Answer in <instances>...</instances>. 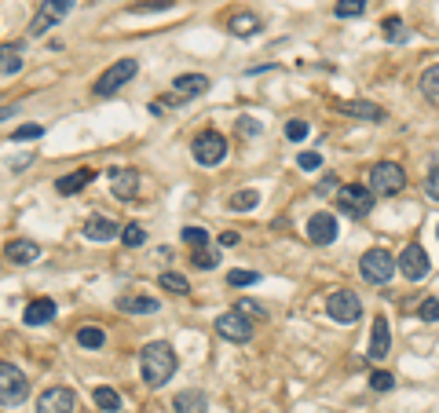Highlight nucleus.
Wrapping results in <instances>:
<instances>
[{
	"instance_id": "obj_22",
	"label": "nucleus",
	"mask_w": 439,
	"mask_h": 413,
	"mask_svg": "<svg viewBox=\"0 0 439 413\" xmlns=\"http://www.w3.org/2000/svg\"><path fill=\"white\" fill-rule=\"evenodd\" d=\"M4 256L11 260L15 267H22V264H33V260L40 256V245H37V242H30V238H15V242H8Z\"/></svg>"
},
{
	"instance_id": "obj_6",
	"label": "nucleus",
	"mask_w": 439,
	"mask_h": 413,
	"mask_svg": "<svg viewBox=\"0 0 439 413\" xmlns=\"http://www.w3.org/2000/svg\"><path fill=\"white\" fill-rule=\"evenodd\" d=\"M333 202H337L341 212H348V216H355V220H359V216H366L373 209V194H370L366 183H344V187H337Z\"/></svg>"
},
{
	"instance_id": "obj_1",
	"label": "nucleus",
	"mask_w": 439,
	"mask_h": 413,
	"mask_svg": "<svg viewBox=\"0 0 439 413\" xmlns=\"http://www.w3.org/2000/svg\"><path fill=\"white\" fill-rule=\"evenodd\" d=\"M139 373H143V380L150 388L169 384L172 373H176V351H172V344H165V340L147 344L143 355H139Z\"/></svg>"
},
{
	"instance_id": "obj_5",
	"label": "nucleus",
	"mask_w": 439,
	"mask_h": 413,
	"mask_svg": "<svg viewBox=\"0 0 439 413\" xmlns=\"http://www.w3.org/2000/svg\"><path fill=\"white\" fill-rule=\"evenodd\" d=\"M359 274L373 281V286H384V281L395 278V256L388 249H366L359 260Z\"/></svg>"
},
{
	"instance_id": "obj_11",
	"label": "nucleus",
	"mask_w": 439,
	"mask_h": 413,
	"mask_svg": "<svg viewBox=\"0 0 439 413\" xmlns=\"http://www.w3.org/2000/svg\"><path fill=\"white\" fill-rule=\"evenodd\" d=\"M216 333L224 337V340H234V344H246L253 337V322L249 315H241V311H224V315H216Z\"/></svg>"
},
{
	"instance_id": "obj_23",
	"label": "nucleus",
	"mask_w": 439,
	"mask_h": 413,
	"mask_svg": "<svg viewBox=\"0 0 439 413\" xmlns=\"http://www.w3.org/2000/svg\"><path fill=\"white\" fill-rule=\"evenodd\" d=\"M92 180H96L92 168H77V172H66V176H59V180H55V190H59V194H81Z\"/></svg>"
},
{
	"instance_id": "obj_46",
	"label": "nucleus",
	"mask_w": 439,
	"mask_h": 413,
	"mask_svg": "<svg viewBox=\"0 0 439 413\" xmlns=\"http://www.w3.org/2000/svg\"><path fill=\"white\" fill-rule=\"evenodd\" d=\"M241 242V234L238 231H224V234H219V245H224V249H234Z\"/></svg>"
},
{
	"instance_id": "obj_30",
	"label": "nucleus",
	"mask_w": 439,
	"mask_h": 413,
	"mask_svg": "<svg viewBox=\"0 0 439 413\" xmlns=\"http://www.w3.org/2000/svg\"><path fill=\"white\" fill-rule=\"evenodd\" d=\"M77 344L88 347V351H96V347L106 344V333L99 330V325H81V330H77Z\"/></svg>"
},
{
	"instance_id": "obj_14",
	"label": "nucleus",
	"mask_w": 439,
	"mask_h": 413,
	"mask_svg": "<svg viewBox=\"0 0 439 413\" xmlns=\"http://www.w3.org/2000/svg\"><path fill=\"white\" fill-rule=\"evenodd\" d=\"M333 106H337V114H348V117H363V121H373V124L388 121L384 106L370 103V99H344V103H333Z\"/></svg>"
},
{
	"instance_id": "obj_8",
	"label": "nucleus",
	"mask_w": 439,
	"mask_h": 413,
	"mask_svg": "<svg viewBox=\"0 0 439 413\" xmlns=\"http://www.w3.org/2000/svg\"><path fill=\"white\" fill-rule=\"evenodd\" d=\"M326 311H329V318H333L337 325H351V322H359V315H363V300L351 289H337V293L326 296Z\"/></svg>"
},
{
	"instance_id": "obj_3",
	"label": "nucleus",
	"mask_w": 439,
	"mask_h": 413,
	"mask_svg": "<svg viewBox=\"0 0 439 413\" xmlns=\"http://www.w3.org/2000/svg\"><path fill=\"white\" fill-rule=\"evenodd\" d=\"M30 395V380L15 362H0V406H18Z\"/></svg>"
},
{
	"instance_id": "obj_19",
	"label": "nucleus",
	"mask_w": 439,
	"mask_h": 413,
	"mask_svg": "<svg viewBox=\"0 0 439 413\" xmlns=\"http://www.w3.org/2000/svg\"><path fill=\"white\" fill-rule=\"evenodd\" d=\"M52 318H55V300L52 296H37V300L26 303V311H22V322L26 325H44Z\"/></svg>"
},
{
	"instance_id": "obj_34",
	"label": "nucleus",
	"mask_w": 439,
	"mask_h": 413,
	"mask_svg": "<svg viewBox=\"0 0 439 413\" xmlns=\"http://www.w3.org/2000/svg\"><path fill=\"white\" fill-rule=\"evenodd\" d=\"M180 238H183V245H187V249H198V245H209V242H212L205 227H183Z\"/></svg>"
},
{
	"instance_id": "obj_39",
	"label": "nucleus",
	"mask_w": 439,
	"mask_h": 413,
	"mask_svg": "<svg viewBox=\"0 0 439 413\" xmlns=\"http://www.w3.org/2000/svg\"><path fill=\"white\" fill-rule=\"evenodd\" d=\"M395 384V377L388 373V369H373V373H370V388L373 391H388Z\"/></svg>"
},
{
	"instance_id": "obj_47",
	"label": "nucleus",
	"mask_w": 439,
	"mask_h": 413,
	"mask_svg": "<svg viewBox=\"0 0 439 413\" xmlns=\"http://www.w3.org/2000/svg\"><path fill=\"white\" fill-rule=\"evenodd\" d=\"M8 117H15V106H0V121H8Z\"/></svg>"
},
{
	"instance_id": "obj_21",
	"label": "nucleus",
	"mask_w": 439,
	"mask_h": 413,
	"mask_svg": "<svg viewBox=\"0 0 439 413\" xmlns=\"http://www.w3.org/2000/svg\"><path fill=\"white\" fill-rule=\"evenodd\" d=\"M172 409L176 413H209V399H205V391L187 388V391H180V395L172 399Z\"/></svg>"
},
{
	"instance_id": "obj_31",
	"label": "nucleus",
	"mask_w": 439,
	"mask_h": 413,
	"mask_svg": "<svg viewBox=\"0 0 439 413\" xmlns=\"http://www.w3.org/2000/svg\"><path fill=\"white\" fill-rule=\"evenodd\" d=\"M421 95H425L432 106H439V66H432V70L421 74Z\"/></svg>"
},
{
	"instance_id": "obj_26",
	"label": "nucleus",
	"mask_w": 439,
	"mask_h": 413,
	"mask_svg": "<svg viewBox=\"0 0 439 413\" xmlns=\"http://www.w3.org/2000/svg\"><path fill=\"white\" fill-rule=\"evenodd\" d=\"M190 264L194 267H202V271H212V267H219V245H198V249H190Z\"/></svg>"
},
{
	"instance_id": "obj_29",
	"label": "nucleus",
	"mask_w": 439,
	"mask_h": 413,
	"mask_svg": "<svg viewBox=\"0 0 439 413\" xmlns=\"http://www.w3.org/2000/svg\"><path fill=\"white\" fill-rule=\"evenodd\" d=\"M92 399H96V406H99L103 413H118V409H121V395H118L114 388H106V384L92 391Z\"/></svg>"
},
{
	"instance_id": "obj_9",
	"label": "nucleus",
	"mask_w": 439,
	"mask_h": 413,
	"mask_svg": "<svg viewBox=\"0 0 439 413\" xmlns=\"http://www.w3.org/2000/svg\"><path fill=\"white\" fill-rule=\"evenodd\" d=\"M139 74V62L136 59H118L114 66H106L103 77L96 81V95H114L118 88H125V84Z\"/></svg>"
},
{
	"instance_id": "obj_27",
	"label": "nucleus",
	"mask_w": 439,
	"mask_h": 413,
	"mask_svg": "<svg viewBox=\"0 0 439 413\" xmlns=\"http://www.w3.org/2000/svg\"><path fill=\"white\" fill-rule=\"evenodd\" d=\"M18 70H22V48L0 45V74H18Z\"/></svg>"
},
{
	"instance_id": "obj_4",
	"label": "nucleus",
	"mask_w": 439,
	"mask_h": 413,
	"mask_svg": "<svg viewBox=\"0 0 439 413\" xmlns=\"http://www.w3.org/2000/svg\"><path fill=\"white\" fill-rule=\"evenodd\" d=\"M190 154H194V161H198V165L212 168V165H219V161L227 158V139L219 136L216 128H205V132H198V136H194Z\"/></svg>"
},
{
	"instance_id": "obj_43",
	"label": "nucleus",
	"mask_w": 439,
	"mask_h": 413,
	"mask_svg": "<svg viewBox=\"0 0 439 413\" xmlns=\"http://www.w3.org/2000/svg\"><path fill=\"white\" fill-rule=\"evenodd\" d=\"M297 165H300L304 172H315V168L322 165V154H315V150H304V154L297 158Z\"/></svg>"
},
{
	"instance_id": "obj_40",
	"label": "nucleus",
	"mask_w": 439,
	"mask_h": 413,
	"mask_svg": "<svg viewBox=\"0 0 439 413\" xmlns=\"http://www.w3.org/2000/svg\"><path fill=\"white\" fill-rule=\"evenodd\" d=\"M417 318H421V322H439V296L425 300L421 308H417Z\"/></svg>"
},
{
	"instance_id": "obj_24",
	"label": "nucleus",
	"mask_w": 439,
	"mask_h": 413,
	"mask_svg": "<svg viewBox=\"0 0 439 413\" xmlns=\"http://www.w3.org/2000/svg\"><path fill=\"white\" fill-rule=\"evenodd\" d=\"M227 30H231L234 37H253V33H260V15H253V11H238V15H231Z\"/></svg>"
},
{
	"instance_id": "obj_2",
	"label": "nucleus",
	"mask_w": 439,
	"mask_h": 413,
	"mask_svg": "<svg viewBox=\"0 0 439 413\" xmlns=\"http://www.w3.org/2000/svg\"><path fill=\"white\" fill-rule=\"evenodd\" d=\"M366 187H370L373 198H395V194L406 187V172H403V165H395V161H377L370 168Z\"/></svg>"
},
{
	"instance_id": "obj_42",
	"label": "nucleus",
	"mask_w": 439,
	"mask_h": 413,
	"mask_svg": "<svg viewBox=\"0 0 439 413\" xmlns=\"http://www.w3.org/2000/svg\"><path fill=\"white\" fill-rule=\"evenodd\" d=\"M425 194H428L432 202H439V165L428 168V176H425Z\"/></svg>"
},
{
	"instance_id": "obj_44",
	"label": "nucleus",
	"mask_w": 439,
	"mask_h": 413,
	"mask_svg": "<svg viewBox=\"0 0 439 413\" xmlns=\"http://www.w3.org/2000/svg\"><path fill=\"white\" fill-rule=\"evenodd\" d=\"M238 311H241V315H253V318H263V315H268V311H263L260 303H253V300H241Z\"/></svg>"
},
{
	"instance_id": "obj_28",
	"label": "nucleus",
	"mask_w": 439,
	"mask_h": 413,
	"mask_svg": "<svg viewBox=\"0 0 439 413\" xmlns=\"http://www.w3.org/2000/svg\"><path fill=\"white\" fill-rule=\"evenodd\" d=\"M370 4H373V0H337L333 15H337V18H359V15L370 11Z\"/></svg>"
},
{
	"instance_id": "obj_37",
	"label": "nucleus",
	"mask_w": 439,
	"mask_h": 413,
	"mask_svg": "<svg viewBox=\"0 0 439 413\" xmlns=\"http://www.w3.org/2000/svg\"><path fill=\"white\" fill-rule=\"evenodd\" d=\"M227 281H231L234 289H241V286H256L260 274H256V271H231V274H227Z\"/></svg>"
},
{
	"instance_id": "obj_41",
	"label": "nucleus",
	"mask_w": 439,
	"mask_h": 413,
	"mask_svg": "<svg viewBox=\"0 0 439 413\" xmlns=\"http://www.w3.org/2000/svg\"><path fill=\"white\" fill-rule=\"evenodd\" d=\"M176 0H136L132 4V11H165V8H172Z\"/></svg>"
},
{
	"instance_id": "obj_45",
	"label": "nucleus",
	"mask_w": 439,
	"mask_h": 413,
	"mask_svg": "<svg viewBox=\"0 0 439 413\" xmlns=\"http://www.w3.org/2000/svg\"><path fill=\"white\" fill-rule=\"evenodd\" d=\"M238 128H241L246 136H260V121H256V117H241V121H238Z\"/></svg>"
},
{
	"instance_id": "obj_35",
	"label": "nucleus",
	"mask_w": 439,
	"mask_h": 413,
	"mask_svg": "<svg viewBox=\"0 0 439 413\" xmlns=\"http://www.w3.org/2000/svg\"><path fill=\"white\" fill-rule=\"evenodd\" d=\"M121 242H125L128 249H139V245L147 242V231H143L139 223H128V227L121 231Z\"/></svg>"
},
{
	"instance_id": "obj_13",
	"label": "nucleus",
	"mask_w": 439,
	"mask_h": 413,
	"mask_svg": "<svg viewBox=\"0 0 439 413\" xmlns=\"http://www.w3.org/2000/svg\"><path fill=\"white\" fill-rule=\"evenodd\" d=\"M337 234H341V227H337L333 212H315L312 220H307V242L312 245H333Z\"/></svg>"
},
{
	"instance_id": "obj_32",
	"label": "nucleus",
	"mask_w": 439,
	"mask_h": 413,
	"mask_svg": "<svg viewBox=\"0 0 439 413\" xmlns=\"http://www.w3.org/2000/svg\"><path fill=\"white\" fill-rule=\"evenodd\" d=\"M158 281H161L165 293H190V281H187L183 274H176V271H165Z\"/></svg>"
},
{
	"instance_id": "obj_7",
	"label": "nucleus",
	"mask_w": 439,
	"mask_h": 413,
	"mask_svg": "<svg viewBox=\"0 0 439 413\" xmlns=\"http://www.w3.org/2000/svg\"><path fill=\"white\" fill-rule=\"evenodd\" d=\"M74 4L77 0H44V4L37 8V15H33V23H30V37H44L52 26H59L62 18L74 11Z\"/></svg>"
},
{
	"instance_id": "obj_10",
	"label": "nucleus",
	"mask_w": 439,
	"mask_h": 413,
	"mask_svg": "<svg viewBox=\"0 0 439 413\" xmlns=\"http://www.w3.org/2000/svg\"><path fill=\"white\" fill-rule=\"evenodd\" d=\"M428 267H432V260H428L425 245H417V242H410V245L399 252V260H395V271H399L406 281H421V278L428 274Z\"/></svg>"
},
{
	"instance_id": "obj_17",
	"label": "nucleus",
	"mask_w": 439,
	"mask_h": 413,
	"mask_svg": "<svg viewBox=\"0 0 439 413\" xmlns=\"http://www.w3.org/2000/svg\"><path fill=\"white\" fill-rule=\"evenodd\" d=\"M121 234V227L110 220V216H88L84 220V238L88 242H114Z\"/></svg>"
},
{
	"instance_id": "obj_15",
	"label": "nucleus",
	"mask_w": 439,
	"mask_h": 413,
	"mask_svg": "<svg viewBox=\"0 0 439 413\" xmlns=\"http://www.w3.org/2000/svg\"><path fill=\"white\" fill-rule=\"evenodd\" d=\"M388 351H392L388 318L377 315V318H373V337H370V347H366V359H370V362H381V359H388Z\"/></svg>"
},
{
	"instance_id": "obj_12",
	"label": "nucleus",
	"mask_w": 439,
	"mask_h": 413,
	"mask_svg": "<svg viewBox=\"0 0 439 413\" xmlns=\"http://www.w3.org/2000/svg\"><path fill=\"white\" fill-rule=\"evenodd\" d=\"M37 413H77V391L74 388H48L37 399Z\"/></svg>"
},
{
	"instance_id": "obj_33",
	"label": "nucleus",
	"mask_w": 439,
	"mask_h": 413,
	"mask_svg": "<svg viewBox=\"0 0 439 413\" xmlns=\"http://www.w3.org/2000/svg\"><path fill=\"white\" fill-rule=\"evenodd\" d=\"M381 30H384V40H392V45H395V40H406V30H403V18L399 15H388L384 23H381Z\"/></svg>"
},
{
	"instance_id": "obj_16",
	"label": "nucleus",
	"mask_w": 439,
	"mask_h": 413,
	"mask_svg": "<svg viewBox=\"0 0 439 413\" xmlns=\"http://www.w3.org/2000/svg\"><path fill=\"white\" fill-rule=\"evenodd\" d=\"M110 190H114V198L132 202L139 194V172H132V168H110Z\"/></svg>"
},
{
	"instance_id": "obj_18",
	"label": "nucleus",
	"mask_w": 439,
	"mask_h": 413,
	"mask_svg": "<svg viewBox=\"0 0 439 413\" xmlns=\"http://www.w3.org/2000/svg\"><path fill=\"white\" fill-rule=\"evenodd\" d=\"M172 92H176V99H198V95L209 92V77L205 74H183V77L172 81Z\"/></svg>"
},
{
	"instance_id": "obj_36",
	"label": "nucleus",
	"mask_w": 439,
	"mask_h": 413,
	"mask_svg": "<svg viewBox=\"0 0 439 413\" xmlns=\"http://www.w3.org/2000/svg\"><path fill=\"white\" fill-rule=\"evenodd\" d=\"M40 136H44V128H40V124H18L15 132H11L15 143H30V139H40Z\"/></svg>"
},
{
	"instance_id": "obj_25",
	"label": "nucleus",
	"mask_w": 439,
	"mask_h": 413,
	"mask_svg": "<svg viewBox=\"0 0 439 413\" xmlns=\"http://www.w3.org/2000/svg\"><path fill=\"white\" fill-rule=\"evenodd\" d=\"M256 205H260V194L253 187H241V190H234L231 198H227V209L231 212H253Z\"/></svg>"
},
{
	"instance_id": "obj_38",
	"label": "nucleus",
	"mask_w": 439,
	"mask_h": 413,
	"mask_svg": "<svg viewBox=\"0 0 439 413\" xmlns=\"http://www.w3.org/2000/svg\"><path fill=\"white\" fill-rule=\"evenodd\" d=\"M285 139H290V143H300V139H307V121L293 117L290 124H285Z\"/></svg>"
},
{
	"instance_id": "obj_48",
	"label": "nucleus",
	"mask_w": 439,
	"mask_h": 413,
	"mask_svg": "<svg viewBox=\"0 0 439 413\" xmlns=\"http://www.w3.org/2000/svg\"><path fill=\"white\" fill-rule=\"evenodd\" d=\"M435 234H439V227H435Z\"/></svg>"
},
{
	"instance_id": "obj_20",
	"label": "nucleus",
	"mask_w": 439,
	"mask_h": 413,
	"mask_svg": "<svg viewBox=\"0 0 439 413\" xmlns=\"http://www.w3.org/2000/svg\"><path fill=\"white\" fill-rule=\"evenodd\" d=\"M161 308L158 296H143V293H132V296H118V311L125 315H154Z\"/></svg>"
}]
</instances>
